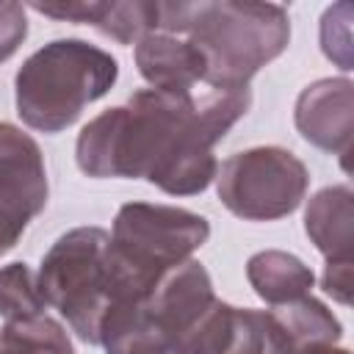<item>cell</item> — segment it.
I'll return each mask as SVG.
<instances>
[{
    "label": "cell",
    "instance_id": "7a4b0ae2",
    "mask_svg": "<svg viewBox=\"0 0 354 354\" xmlns=\"http://www.w3.org/2000/svg\"><path fill=\"white\" fill-rule=\"evenodd\" d=\"M158 30L185 36L199 53L202 83L218 91L246 88L290 44V17L279 3L158 0Z\"/></svg>",
    "mask_w": 354,
    "mask_h": 354
},
{
    "label": "cell",
    "instance_id": "6da1fadb",
    "mask_svg": "<svg viewBox=\"0 0 354 354\" xmlns=\"http://www.w3.org/2000/svg\"><path fill=\"white\" fill-rule=\"evenodd\" d=\"M252 88H213L202 100L155 88L94 116L77 136L86 177L147 180L171 196L202 194L218 171L213 147L249 113Z\"/></svg>",
    "mask_w": 354,
    "mask_h": 354
},
{
    "label": "cell",
    "instance_id": "ba28073f",
    "mask_svg": "<svg viewBox=\"0 0 354 354\" xmlns=\"http://www.w3.org/2000/svg\"><path fill=\"white\" fill-rule=\"evenodd\" d=\"M47 169L36 138L0 122V257L19 243L28 224L47 207Z\"/></svg>",
    "mask_w": 354,
    "mask_h": 354
},
{
    "label": "cell",
    "instance_id": "5bb4252c",
    "mask_svg": "<svg viewBox=\"0 0 354 354\" xmlns=\"http://www.w3.org/2000/svg\"><path fill=\"white\" fill-rule=\"evenodd\" d=\"M274 315L288 332V340L296 354L324 348V346H337L343 337V326L335 318V313L313 296H301L296 301L279 304L274 307Z\"/></svg>",
    "mask_w": 354,
    "mask_h": 354
},
{
    "label": "cell",
    "instance_id": "9c48e42d",
    "mask_svg": "<svg viewBox=\"0 0 354 354\" xmlns=\"http://www.w3.org/2000/svg\"><path fill=\"white\" fill-rule=\"evenodd\" d=\"M180 354H296L274 310L235 307L221 299L199 318Z\"/></svg>",
    "mask_w": 354,
    "mask_h": 354
},
{
    "label": "cell",
    "instance_id": "ffe728a7",
    "mask_svg": "<svg viewBox=\"0 0 354 354\" xmlns=\"http://www.w3.org/2000/svg\"><path fill=\"white\" fill-rule=\"evenodd\" d=\"M354 260H337V263H326L324 277H321V288L343 307L351 304V285H354V271H351Z\"/></svg>",
    "mask_w": 354,
    "mask_h": 354
},
{
    "label": "cell",
    "instance_id": "9a60e30c",
    "mask_svg": "<svg viewBox=\"0 0 354 354\" xmlns=\"http://www.w3.org/2000/svg\"><path fill=\"white\" fill-rule=\"evenodd\" d=\"M0 354H75L61 321L36 315L25 321H6L0 329Z\"/></svg>",
    "mask_w": 354,
    "mask_h": 354
},
{
    "label": "cell",
    "instance_id": "ac0fdd59",
    "mask_svg": "<svg viewBox=\"0 0 354 354\" xmlns=\"http://www.w3.org/2000/svg\"><path fill=\"white\" fill-rule=\"evenodd\" d=\"M321 50L343 72L354 69V61H351V6L348 3H337V6H329L324 11V17H321Z\"/></svg>",
    "mask_w": 354,
    "mask_h": 354
},
{
    "label": "cell",
    "instance_id": "8992f818",
    "mask_svg": "<svg viewBox=\"0 0 354 354\" xmlns=\"http://www.w3.org/2000/svg\"><path fill=\"white\" fill-rule=\"evenodd\" d=\"M207 238L210 224L194 210L152 202L122 205L111 230V260L119 282V304L141 299L166 271L191 260V254L202 249Z\"/></svg>",
    "mask_w": 354,
    "mask_h": 354
},
{
    "label": "cell",
    "instance_id": "e0dca14e",
    "mask_svg": "<svg viewBox=\"0 0 354 354\" xmlns=\"http://www.w3.org/2000/svg\"><path fill=\"white\" fill-rule=\"evenodd\" d=\"M47 313V301L39 290L36 271L28 263H8L0 268V318L25 321Z\"/></svg>",
    "mask_w": 354,
    "mask_h": 354
},
{
    "label": "cell",
    "instance_id": "44dd1931",
    "mask_svg": "<svg viewBox=\"0 0 354 354\" xmlns=\"http://www.w3.org/2000/svg\"><path fill=\"white\" fill-rule=\"evenodd\" d=\"M304 354H351V351L340 348V346H324V348H313V351H304Z\"/></svg>",
    "mask_w": 354,
    "mask_h": 354
},
{
    "label": "cell",
    "instance_id": "277c9868",
    "mask_svg": "<svg viewBox=\"0 0 354 354\" xmlns=\"http://www.w3.org/2000/svg\"><path fill=\"white\" fill-rule=\"evenodd\" d=\"M216 301L213 279L199 260L166 271L141 299L108 313L100 346L105 354H180L185 337Z\"/></svg>",
    "mask_w": 354,
    "mask_h": 354
},
{
    "label": "cell",
    "instance_id": "8fae6325",
    "mask_svg": "<svg viewBox=\"0 0 354 354\" xmlns=\"http://www.w3.org/2000/svg\"><path fill=\"white\" fill-rule=\"evenodd\" d=\"M136 66L155 91L191 94L202 83V61L185 36L152 30L136 44Z\"/></svg>",
    "mask_w": 354,
    "mask_h": 354
},
{
    "label": "cell",
    "instance_id": "7c38bea8",
    "mask_svg": "<svg viewBox=\"0 0 354 354\" xmlns=\"http://www.w3.org/2000/svg\"><path fill=\"white\" fill-rule=\"evenodd\" d=\"M304 232L326 263L354 260V194L348 185H326L310 196Z\"/></svg>",
    "mask_w": 354,
    "mask_h": 354
},
{
    "label": "cell",
    "instance_id": "52a82bcc",
    "mask_svg": "<svg viewBox=\"0 0 354 354\" xmlns=\"http://www.w3.org/2000/svg\"><path fill=\"white\" fill-rule=\"evenodd\" d=\"M310 185L307 166L285 147H252L230 155L216 171L221 205L243 221L290 216Z\"/></svg>",
    "mask_w": 354,
    "mask_h": 354
},
{
    "label": "cell",
    "instance_id": "2e32d148",
    "mask_svg": "<svg viewBox=\"0 0 354 354\" xmlns=\"http://www.w3.org/2000/svg\"><path fill=\"white\" fill-rule=\"evenodd\" d=\"M91 28L119 44H138L158 30V0H100Z\"/></svg>",
    "mask_w": 354,
    "mask_h": 354
},
{
    "label": "cell",
    "instance_id": "5b68a950",
    "mask_svg": "<svg viewBox=\"0 0 354 354\" xmlns=\"http://www.w3.org/2000/svg\"><path fill=\"white\" fill-rule=\"evenodd\" d=\"M36 282L47 307L58 310L83 343L100 346L102 324L119 304L111 232L102 227H75L64 232L44 252Z\"/></svg>",
    "mask_w": 354,
    "mask_h": 354
},
{
    "label": "cell",
    "instance_id": "d6986e66",
    "mask_svg": "<svg viewBox=\"0 0 354 354\" xmlns=\"http://www.w3.org/2000/svg\"><path fill=\"white\" fill-rule=\"evenodd\" d=\"M28 36V14L22 3H0V64L8 61Z\"/></svg>",
    "mask_w": 354,
    "mask_h": 354
},
{
    "label": "cell",
    "instance_id": "4fadbf2b",
    "mask_svg": "<svg viewBox=\"0 0 354 354\" xmlns=\"http://www.w3.org/2000/svg\"><path fill=\"white\" fill-rule=\"evenodd\" d=\"M246 279H249L252 290L271 307L310 296V290L315 285L313 268L301 257L282 252V249L254 252L246 260Z\"/></svg>",
    "mask_w": 354,
    "mask_h": 354
},
{
    "label": "cell",
    "instance_id": "30bf717a",
    "mask_svg": "<svg viewBox=\"0 0 354 354\" xmlns=\"http://www.w3.org/2000/svg\"><path fill=\"white\" fill-rule=\"evenodd\" d=\"M301 138L346 160L354 133V83L348 77H321L301 88L293 108Z\"/></svg>",
    "mask_w": 354,
    "mask_h": 354
},
{
    "label": "cell",
    "instance_id": "3957f363",
    "mask_svg": "<svg viewBox=\"0 0 354 354\" xmlns=\"http://www.w3.org/2000/svg\"><path fill=\"white\" fill-rule=\"evenodd\" d=\"M119 77V61L86 39H55L30 53L14 77L19 119L39 133L72 127L83 108L105 97Z\"/></svg>",
    "mask_w": 354,
    "mask_h": 354
}]
</instances>
